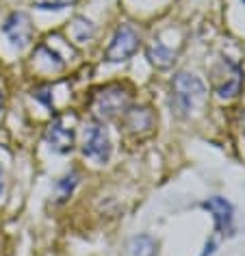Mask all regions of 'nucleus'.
<instances>
[{"instance_id":"423d86ee","label":"nucleus","mask_w":245,"mask_h":256,"mask_svg":"<svg viewBox=\"0 0 245 256\" xmlns=\"http://www.w3.org/2000/svg\"><path fill=\"white\" fill-rule=\"evenodd\" d=\"M137 50H139V33L130 24H122V26L115 30L111 44H108L104 59L108 63H122V61L130 59Z\"/></svg>"},{"instance_id":"ddd939ff","label":"nucleus","mask_w":245,"mask_h":256,"mask_svg":"<svg viewBox=\"0 0 245 256\" xmlns=\"http://www.w3.org/2000/svg\"><path fill=\"white\" fill-rule=\"evenodd\" d=\"M76 0H33V4L42 11H61L66 7H72Z\"/></svg>"},{"instance_id":"4468645a","label":"nucleus","mask_w":245,"mask_h":256,"mask_svg":"<svg viewBox=\"0 0 245 256\" xmlns=\"http://www.w3.org/2000/svg\"><path fill=\"white\" fill-rule=\"evenodd\" d=\"M76 178H78V176H76L74 172H72V174L66 176V178H63V180L59 182V200H66V198H70V194H72L74 187H76Z\"/></svg>"},{"instance_id":"0eeeda50","label":"nucleus","mask_w":245,"mask_h":256,"mask_svg":"<svg viewBox=\"0 0 245 256\" xmlns=\"http://www.w3.org/2000/svg\"><path fill=\"white\" fill-rule=\"evenodd\" d=\"M241 82H243V72L236 63L222 59L219 66L212 68V85H215V92L222 98H234L238 89H241Z\"/></svg>"},{"instance_id":"7ed1b4c3","label":"nucleus","mask_w":245,"mask_h":256,"mask_svg":"<svg viewBox=\"0 0 245 256\" xmlns=\"http://www.w3.org/2000/svg\"><path fill=\"white\" fill-rule=\"evenodd\" d=\"M202 208H206L208 213L212 215V220H215V234L210 236V241L206 243L202 256H210L215 254V250L219 248V243H222L226 236H230L234 232V215H232V206L230 202H226L224 198H208L206 202H202Z\"/></svg>"},{"instance_id":"f03ea898","label":"nucleus","mask_w":245,"mask_h":256,"mask_svg":"<svg viewBox=\"0 0 245 256\" xmlns=\"http://www.w3.org/2000/svg\"><path fill=\"white\" fill-rule=\"evenodd\" d=\"M94 115L98 120H118L124 118L126 111L130 108V92L122 85H106L94 92L89 100Z\"/></svg>"},{"instance_id":"6e6552de","label":"nucleus","mask_w":245,"mask_h":256,"mask_svg":"<svg viewBox=\"0 0 245 256\" xmlns=\"http://www.w3.org/2000/svg\"><path fill=\"white\" fill-rule=\"evenodd\" d=\"M2 33L7 35V40L11 42V46L16 48H26L33 42V22L24 11H14L2 24Z\"/></svg>"},{"instance_id":"f3484780","label":"nucleus","mask_w":245,"mask_h":256,"mask_svg":"<svg viewBox=\"0 0 245 256\" xmlns=\"http://www.w3.org/2000/svg\"><path fill=\"white\" fill-rule=\"evenodd\" d=\"M243 2H245V0H243Z\"/></svg>"},{"instance_id":"f257e3e1","label":"nucleus","mask_w":245,"mask_h":256,"mask_svg":"<svg viewBox=\"0 0 245 256\" xmlns=\"http://www.w3.org/2000/svg\"><path fill=\"white\" fill-rule=\"evenodd\" d=\"M206 102V85L196 74L180 72L172 82V106L180 118H189Z\"/></svg>"},{"instance_id":"f8f14e48","label":"nucleus","mask_w":245,"mask_h":256,"mask_svg":"<svg viewBox=\"0 0 245 256\" xmlns=\"http://www.w3.org/2000/svg\"><path fill=\"white\" fill-rule=\"evenodd\" d=\"M96 33V28H94V24L85 20V18H76V22L72 24V35H74V40L76 42H87V40H92Z\"/></svg>"},{"instance_id":"20e7f679","label":"nucleus","mask_w":245,"mask_h":256,"mask_svg":"<svg viewBox=\"0 0 245 256\" xmlns=\"http://www.w3.org/2000/svg\"><path fill=\"white\" fill-rule=\"evenodd\" d=\"M113 146L106 128L100 122H89L85 126V139H82V154L96 163H106L111 158Z\"/></svg>"},{"instance_id":"2eb2a0df","label":"nucleus","mask_w":245,"mask_h":256,"mask_svg":"<svg viewBox=\"0 0 245 256\" xmlns=\"http://www.w3.org/2000/svg\"><path fill=\"white\" fill-rule=\"evenodd\" d=\"M4 191V172H2V168H0V194Z\"/></svg>"},{"instance_id":"dca6fc26","label":"nucleus","mask_w":245,"mask_h":256,"mask_svg":"<svg viewBox=\"0 0 245 256\" xmlns=\"http://www.w3.org/2000/svg\"><path fill=\"white\" fill-rule=\"evenodd\" d=\"M2 106H4V98H2V89H0V111H2Z\"/></svg>"},{"instance_id":"9b49d317","label":"nucleus","mask_w":245,"mask_h":256,"mask_svg":"<svg viewBox=\"0 0 245 256\" xmlns=\"http://www.w3.org/2000/svg\"><path fill=\"white\" fill-rule=\"evenodd\" d=\"M128 254L130 256H154V241L148 239V236L132 239L130 246H128Z\"/></svg>"},{"instance_id":"1a4fd4ad","label":"nucleus","mask_w":245,"mask_h":256,"mask_svg":"<svg viewBox=\"0 0 245 256\" xmlns=\"http://www.w3.org/2000/svg\"><path fill=\"white\" fill-rule=\"evenodd\" d=\"M146 56L150 59V63L154 68H158V70H165V68H170L174 61H176V52H174L172 48H167L160 40H152L150 44H148V48H146Z\"/></svg>"},{"instance_id":"9d476101","label":"nucleus","mask_w":245,"mask_h":256,"mask_svg":"<svg viewBox=\"0 0 245 256\" xmlns=\"http://www.w3.org/2000/svg\"><path fill=\"white\" fill-rule=\"evenodd\" d=\"M124 124L130 132H141V130H150L154 126V118L150 108H128L124 115Z\"/></svg>"},{"instance_id":"39448f33","label":"nucleus","mask_w":245,"mask_h":256,"mask_svg":"<svg viewBox=\"0 0 245 256\" xmlns=\"http://www.w3.org/2000/svg\"><path fill=\"white\" fill-rule=\"evenodd\" d=\"M44 139L50 146V150L59 152V154H68L74 150V142H76V130H74V118L70 115H56L50 122Z\"/></svg>"}]
</instances>
